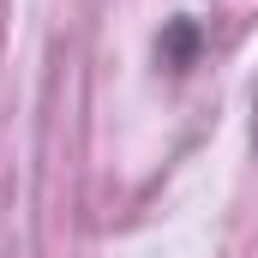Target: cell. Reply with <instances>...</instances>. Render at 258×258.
<instances>
[{
  "instance_id": "obj_1",
  "label": "cell",
  "mask_w": 258,
  "mask_h": 258,
  "mask_svg": "<svg viewBox=\"0 0 258 258\" xmlns=\"http://www.w3.org/2000/svg\"><path fill=\"white\" fill-rule=\"evenodd\" d=\"M156 48H162V60L174 66V72H186L192 54H198V24H192V18H174V24L156 36Z\"/></svg>"
}]
</instances>
